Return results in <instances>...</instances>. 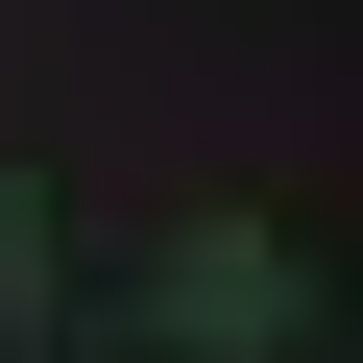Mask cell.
Segmentation results:
<instances>
[{"label":"cell","mask_w":363,"mask_h":363,"mask_svg":"<svg viewBox=\"0 0 363 363\" xmlns=\"http://www.w3.org/2000/svg\"><path fill=\"white\" fill-rule=\"evenodd\" d=\"M0 315H49V194L0 169Z\"/></svg>","instance_id":"2"},{"label":"cell","mask_w":363,"mask_h":363,"mask_svg":"<svg viewBox=\"0 0 363 363\" xmlns=\"http://www.w3.org/2000/svg\"><path fill=\"white\" fill-rule=\"evenodd\" d=\"M145 291H169V339H194V363H267V339H291V315H315V291H291V242H267V218H194V242H169V267H145Z\"/></svg>","instance_id":"1"}]
</instances>
